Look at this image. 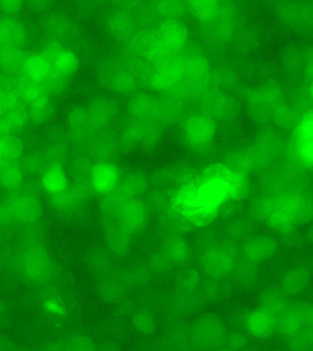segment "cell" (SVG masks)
Returning <instances> with one entry per match:
<instances>
[{
    "instance_id": "6da1fadb",
    "label": "cell",
    "mask_w": 313,
    "mask_h": 351,
    "mask_svg": "<svg viewBox=\"0 0 313 351\" xmlns=\"http://www.w3.org/2000/svg\"><path fill=\"white\" fill-rule=\"evenodd\" d=\"M188 40V29L180 19H164L153 30L150 45L143 59L150 65L172 59L187 48Z\"/></svg>"
},
{
    "instance_id": "7a4b0ae2",
    "label": "cell",
    "mask_w": 313,
    "mask_h": 351,
    "mask_svg": "<svg viewBox=\"0 0 313 351\" xmlns=\"http://www.w3.org/2000/svg\"><path fill=\"white\" fill-rule=\"evenodd\" d=\"M43 207L32 195L12 194L0 204V215L5 225H30L40 218Z\"/></svg>"
},
{
    "instance_id": "3957f363",
    "label": "cell",
    "mask_w": 313,
    "mask_h": 351,
    "mask_svg": "<svg viewBox=\"0 0 313 351\" xmlns=\"http://www.w3.org/2000/svg\"><path fill=\"white\" fill-rule=\"evenodd\" d=\"M185 79V67L181 55L158 64L150 65L145 75L148 86L161 95H166Z\"/></svg>"
},
{
    "instance_id": "277c9868",
    "label": "cell",
    "mask_w": 313,
    "mask_h": 351,
    "mask_svg": "<svg viewBox=\"0 0 313 351\" xmlns=\"http://www.w3.org/2000/svg\"><path fill=\"white\" fill-rule=\"evenodd\" d=\"M181 134L184 141L194 149H203L213 141L216 122L202 112H194L184 120Z\"/></svg>"
},
{
    "instance_id": "5b68a950",
    "label": "cell",
    "mask_w": 313,
    "mask_h": 351,
    "mask_svg": "<svg viewBox=\"0 0 313 351\" xmlns=\"http://www.w3.org/2000/svg\"><path fill=\"white\" fill-rule=\"evenodd\" d=\"M161 137V125L148 121L131 120L121 128V144L126 147H150Z\"/></svg>"
},
{
    "instance_id": "8992f818",
    "label": "cell",
    "mask_w": 313,
    "mask_h": 351,
    "mask_svg": "<svg viewBox=\"0 0 313 351\" xmlns=\"http://www.w3.org/2000/svg\"><path fill=\"white\" fill-rule=\"evenodd\" d=\"M44 58L49 63L52 73L59 74L68 79L76 73L78 59L73 51L63 46L59 41H51L43 49Z\"/></svg>"
},
{
    "instance_id": "52a82bcc",
    "label": "cell",
    "mask_w": 313,
    "mask_h": 351,
    "mask_svg": "<svg viewBox=\"0 0 313 351\" xmlns=\"http://www.w3.org/2000/svg\"><path fill=\"white\" fill-rule=\"evenodd\" d=\"M21 270L33 282L46 281L51 274V265L45 250L38 246L27 250L22 260Z\"/></svg>"
},
{
    "instance_id": "ba28073f",
    "label": "cell",
    "mask_w": 313,
    "mask_h": 351,
    "mask_svg": "<svg viewBox=\"0 0 313 351\" xmlns=\"http://www.w3.org/2000/svg\"><path fill=\"white\" fill-rule=\"evenodd\" d=\"M200 112L214 121L224 120L232 114L233 104L218 88H210L199 98Z\"/></svg>"
},
{
    "instance_id": "9c48e42d",
    "label": "cell",
    "mask_w": 313,
    "mask_h": 351,
    "mask_svg": "<svg viewBox=\"0 0 313 351\" xmlns=\"http://www.w3.org/2000/svg\"><path fill=\"white\" fill-rule=\"evenodd\" d=\"M119 169L111 162H99L90 175L91 188L101 195L114 191L121 181Z\"/></svg>"
},
{
    "instance_id": "30bf717a",
    "label": "cell",
    "mask_w": 313,
    "mask_h": 351,
    "mask_svg": "<svg viewBox=\"0 0 313 351\" xmlns=\"http://www.w3.org/2000/svg\"><path fill=\"white\" fill-rule=\"evenodd\" d=\"M235 263V254L227 246H216L208 250L203 255L205 270L213 276H220L229 273Z\"/></svg>"
},
{
    "instance_id": "8fae6325",
    "label": "cell",
    "mask_w": 313,
    "mask_h": 351,
    "mask_svg": "<svg viewBox=\"0 0 313 351\" xmlns=\"http://www.w3.org/2000/svg\"><path fill=\"white\" fill-rule=\"evenodd\" d=\"M86 114L93 133L106 130L117 115V107L107 99H97L87 107Z\"/></svg>"
},
{
    "instance_id": "7c38bea8",
    "label": "cell",
    "mask_w": 313,
    "mask_h": 351,
    "mask_svg": "<svg viewBox=\"0 0 313 351\" xmlns=\"http://www.w3.org/2000/svg\"><path fill=\"white\" fill-rule=\"evenodd\" d=\"M118 223L126 232H133L144 223L147 210L144 202L139 199L126 200L115 210Z\"/></svg>"
},
{
    "instance_id": "4fadbf2b",
    "label": "cell",
    "mask_w": 313,
    "mask_h": 351,
    "mask_svg": "<svg viewBox=\"0 0 313 351\" xmlns=\"http://www.w3.org/2000/svg\"><path fill=\"white\" fill-rule=\"evenodd\" d=\"M26 30L21 22L13 16H0V48L23 49Z\"/></svg>"
},
{
    "instance_id": "5bb4252c",
    "label": "cell",
    "mask_w": 313,
    "mask_h": 351,
    "mask_svg": "<svg viewBox=\"0 0 313 351\" xmlns=\"http://www.w3.org/2000/svg\"><path fill=\"white\" fill-rule=\"evenodd\" d=\"M277 317L265 307L254 310L246 319V328L253 337L264 339L271 336L277 328Z\"/></svg>"
},
{
    "instance_id": "9a60e30c",
    "label": "cell",
    "mask_w": 313,
    "mask_h": 351,
    "mask_svg": "<svg viewBox=\"0 0 313 351\" xmlns=\"http://www.w3.org/2000/svg\"><path fill=\"white\" fill-rule=\"evenodd\" d=\"M159 99V96L151 93L136 95L129 103V114L135 120L148 121L156 123Z\"/></svg>"
},
{
    "instance_id": "2e32d148",
    "label": "cell",
    "mask_w": 313,
    "mask_h": 351,
    "mask_svg": "<svg viewBox=\"0 0 313 351\" xmlns=\"http://www.w3.org/2000/svg\"><path fill=\"white\" fill-rule=\"evenodd\" d=\"M19 100L27 108L49 104V95L44 89L43 84L27 81L21 77L16 89Z\"/></svg>"
},
{
    "instance_id": "e0dca14e",
    "label": "cell",
    "mask_w": 313,
    "mask_h": 351,
    "mask_svg": "<svg viewBox=\"0 0 313 351\" xmlns=\"http://www.w3.org/2000/svg\"><path fill=\"white\" fill-rule=\"evenodd\" d=\"M88 152L99 162H110L117 152V145L106 131L93 134L86 145Z\"/></svg>"
},
{
    "instance_id": "ac0fdd59",
    "label": "cell",
    "mask_w": 313,
    "mask_h": 351,
    "mask_svg": "<svg viewBox=\"0 0 313 351\" xmlns=\"http://www.w3.org/2000/svg\"><path fill=\"white\" fill-rule=\"evenodd\" d=\"M194 337L200 347L216 348L224 339V329L218 321H202L195 328Z\"/></svg>"
},
{
    "instance_id": "d6986e66",
    "label": "cell",
    "mask_w": 313,
    "mask_h": 351,
    "mask_svg": "<svg viewBox=\"0 0 313 351\" xmlns=\"http://www.w3.org/2000/svg\"><path fill=\"white\" fill-rule=\"evenodd\" d=\"M49 63L43 54L27 55L21 69V76L27 81L43 84L51 73Z\"/></svg>"
},
{
    "instance_id": "ffe728a7",
    "label": "cell",
    "mask_w": 313,
    "mask_h": 351,
    "mask_svg": "<svg viewBox=\"0 0 313 351\" xmlns=\"http://www.w3.org/2000/svg\"><path fill=\"white\" fill-rule=\"evenodd\" d=\"M159 107L156 123L159 125H172L180 120L184 112L183 101L170 96H159Z\"/></svg>"
},
{
    "instance_id": "44dd1931",
    "label": "cell",
    "mask_w": 313,
    "mask_h": 351,
    "mask_svg": "<svg viewBox=\"0 0 313 351\" xmlns=\"http://www.w3.org/2000/svg\"><path fill=\"white\" fill-rule=\"evenodd\" d=\"M44 191L54 196L68 188V180L65 170L60 164L49 165L41 177Z\"/></svg>"
},
{
    "instance_id": "7402d4cb",
    "label": "cell",
    "mask_w": 313,
    "mask_h": 351,
    "mask_svg": "<svg viewBox=\"0 0 313 351\" xmlns=\"http://www.w3.org/2000/svg\"><path fill=\"white\" fill-rule=\"evenodd\" d=\"M305 326L303 308L290 307L277 319V328L286 337L295 336Z\"/></svg>"
},
{
    "instance_id": "603a6c76",
    "label": "cell",
    "mask_w": 313,
    "mask_h": 351,
    "mask_svg": "<svg viewBox=\"0 0 313 351\" xmlns=\"http://www.w3.org/2000/svg\"><path fill=\"white\" fill-rule=\"evenodd\" d=\"M111 85L115 92L123 95L136 93L140 86V76L128 68L117 71L112 77Z\"/></svg>"
},
{
    "instance_id": "cb8c5ba5",
    "label": "cell",
    "mask_w": 313,
    "mask_h": 351,
    "mask_svg": "<svg viewBox=\"0 0 313 351\" xmlns=\"http://www.w3.org/2000/svg\"><path fill=\"white\" fill-rule=\"evenodd\" d=\"M24 49L0 48V70L8 74H21L22 66L27 59Z\"/></svg>"
},
{
    "instance_id": "d4e9b609",
    "label": "cell",
    "mask_w": 313,
    "mask_h": 351,
    "mask_svg": "<svg viewBox=\"0 0 313 351\" xmlns=\"http://www.w3.org/2000/svg\"><path fill=\"white\" fill-rule=\"evenodd\" d=\"M186 5L192 18L206 24L213 21L222 8V3L218 1H191Z\"/></svg>"
},
{
    "instance_id": "484cf974",
    "label": "cell",
    "mask_w": 313,
    "mask_h": 351,
    "mask_svg": "<svg viewBox=\"0 0 313 351\" xmlns=\"http://www.w3.org/2000/svg\"><path fill=\"white\" fill-rule=\"evenodd\" d=\"M24 171L21 163H5L0 169V185L10 192L19 191L23 185Z\"/></svg>"
},
{
    "instance_id": "4316f807",
    "label": "cell",
    "mask_w": 313,
    "mask_h": 351,
    "mask_svg": "<svg viewBox=\"0 0 313 351\" xmlns=\"http://www.w3.org/2000/svg\"><path fill=\"white\" fill-rule=\"evenodd\" d=\"M277 251V243L272 239L262 238L247 244L244 254L252 262H261L273 256Z\"/></svg>"
},
{
    "instance_id": "83f0119b",
    "label": "cell",
    "mask_w": 313,
    "mask_h": 351,
    "mask_svg": "<svg viewBox=\"0 0 313 351\" xmlns=\"http://www.w3.org/2000/svg\"><path fill=\"white\" fill-rule=\"evenodd\" d=\"M109 27L113 34L126 40L135 32V21L126 11H117L109 19Z\"/></svg>"
},
{
    "instance_id": "f1b7e54d",
    "label": "cell",
    "mask_w": 313,
    "mask_h": 351,
    "mask_svg": "<svg viewBox=\"0 0 313 351\" xmlns=\"http://www.w3.org/2000/svg\"><path fill=\"white\" fill-rule=\"evenodd\" d=\"M153 30H135L126 38V49L134 57L143 58L150 45Z\"/></svg>"
},
{
    "instance_id": "f546056e",
    "label": "cell",
    "mask_w": 313,
    "mask_h": 351,
    "mask_svg": "<svg viewBox=\"0 0 313 351\" xmlns=\"http://www.w3.org/2000/svg\"><path fill=\"white\" fill-rule=\"evenodd\" d=\"M210 23L211 33H213L214 37L219 38V40H224L232 34L233 29V14L230 10H225L222 7L219 15Z\"/></svg>"
},
{
    "instance_id": "4dcf8cb0",
    "label": "cell",
    "mask_w": 313,
    "mask_h": 351,
    "mask_svg": "<svg viewBox=\"0 0 313 351\" xmlns=\"http://www.w3.org/2000/svg\"><path fill=\"white\" fill-rule=\"evenodd\" d=\"M153 10L164 19H180L181 16L188 12L186 3L181 1L156 2Z\"/></svg>"
},
{
    "instance_id": "1f68e13d",
    "label": "cell",
    "mask_w": 313,
    "mask_h": 351,
    "mask_svg": "<svg viewBox=\"0 0 313 351\" xmlns=\"http://www.w3.org/2000/svg\"><path fill=\"white\" fill-rule=\"evenodd\" d=\"M5 163H19L24 152V143L21 138L11 134L3 136Z\"/></svg>"
},
{
    "instance_id": "d6a6232c",
    "label": "cell",
    "mask_w": 313,
    "mask_h": 351,
    "mask_svg": "<svg viewBox=\"0 0 313 351\" xmlns=\"http://www.w3.org/2000/svg\"><path fill=\"white\" fill-rule=\"evenodd\" d=\"M4 115L13 132L23 128L30 121L29 108L22 103L5 112Z\"/></svg>"
},
{
    "instance_id": "836d02e7",
    "label": "cell",
    "mask_w": 313,
    "mask_h": 351,
    "mask_svg": "<svg viewBox=\"0 0 313 351\" xmlns=\"http://www.w3.org/2000/svg\"><path fill=\"white\" fill-rule=\"evenodd\" d=\"M294 134L295 139L313 137V108L306 110L299 117Z\"/></svg>"
},
{
    "instance_id": "e575fe53",
    "label": "cell",
    "mask_w": 313,
    "mask_h": 351,
    "mask_svg": "<svg viewBox=\"0 0 313 351\" xmlns=\"http://www.w3.org/2000/svg\"><path fill=\"white\" fill-rule=\"evenodd\" d=\"M295 147L302 163L313 167V137L295 139Z\"/></svg>"
},
{
    "instance_id": "d590c367",
    "label": "cell",
    "mask_w": 313,
    "mask_h": 351,
    "mask_svg": "<svg viewBox=\"0 0 313 351\" xmlns=\"http://www.w3.org/2000/svg\"><path fill=\"white\" fill-rule=\"evenodd\" d=\"M49 161L48 156L45 155H35L30 156L24 163L21 165L24 173L30 174H38L40 172L45 171L46 163Z\"/></svg>"
},
{
    "instance_id": "8d00e7d4",
    "label": "cell",
    "mask_w": 313,
    "mask_h": 351,
    "mask_svg": "<svg viewBox=\"0 0 313 351\" xmlns=\"http://www.w3.org/2000/svg\"><path fill=\"white\" fill-rule=\"evenodd\" d=\"M66 82H67V78L51 71L49 75L43 82V85L49 95H54L65 90Z\"/></svg>"
},
{
    "instance_id": "74e56055",
    "label": "cell",
    "mask_w": 313,
    "mask_h": 351,
    "mask_svg": "<svg viewBox=\"0 0 313 351\" xmlns=\"http://www.w3.org/2000/svg\"><path fill=\"white\" fill-rule=\"evenodd\" d=\"M21 103L16 92L0 88V114H5Z\"/></svg>"
},
{
    "instance_id": "f35d334b",
    "label": "cell",
    "mask_w": 313,
    "mask_h": 351,
    "mask_svg": "<svg viewBox=\"0 0 313 351\" xmlns=\"http://www.w3.org/2000/svg\"><path fill=\"white\" fill-rule=\"evenodd\" d=\"M66 351H97V350L89 337L77 336L69 341Z\"/></svg>"
},
{
    "instance_id": "ab89813d",
    "label": "cell",
    "mask_w": 313,
    "mask_h": 351,
    "mask_svg": "<svg viewBox=\"0 0 313 351\" xmlns=\"http://www.w3.org/2000/svg\"><path fill=\"white\" fill-rule=\"evenodd\" d=\"M93 166L91 163L90 158L86 156H79L73 161V170L74 174L78 177V180H86L85 177L91 175Z\"/></svg>"
},
{
    "instance_id": "60d3db41",
    "label": "cell",
    "mask_w": 313,
    "mask_h": 351,
    "mask_svg": "<svg viewBox=\"0 0 313 351\" xmlns=\"http://www.w3.org/2000/svg\"><path fill=\"white\" fill-rule=\"evenodd\" d=\"M51 108L49 104L44 106L29 108L30 121L32 123H40L46 121L51 115Z\"/></svg>"
},
{
    "instance_id": "b9f144b4",
    "label": "cell",
    "mask_w": 313,
    "mask_h": 351,
    "mask_svg": "<svg viewBox=\"0 0 313 351\" xmlns=\"http://www.w3.org/2000/svg\"><path fill=\"white\" fill-rule=\"evenodd\" d=\"M169 250L170 256L172 259L180 261L185 258L187 254H188V248H187L186 243L184 241L180 240V239H176L172 240V243H170V246L167 247Z\"/></svg>"
},
{
    "instance_id": "7bdbcfd3",
    "label": "cell",
    "mask_w": 313,
    "mask_h": 351,
    "mask_svg": "<svg viewBox=\"0 0 313 351\" xmlns=\"http://www.w3.org/2000/svg\"><path fill=\"white\" fill-rule=\"evenodd\" d=\"M264 307H265L266 309H268L269 312H271L272 314L276 315L277 318H279L280 315L286 311V309L288 308L287 304H286L284 301L281 300V299L279 298H271Z\"/></svg>"
},
{
    "instance_id": "ee69618b",
    "label": "cell",
    "mask_w": 313,
    "mask_h": 351,
    "mask_svg": "<svg viewBox=\"0 0 313 351\" xmlns=\"http://www.w3.org/2000/svg\"><path fill=\"white\" fill-rule=\"evenodd\" d=\"M44 308L49 314L54 315H62L65 313V306L57 299L49 298L44 303Z\"/></svg>"
},
{
    "instance_id": "f6af8a7d",
    "label": "cell",
    "mask_w": 313,
    "mask_h": 351,
    "mask_svg": "<svg viewBox=\"0 0 313 351\" xmlns=\"http://www.w3.org/2000/svg\"><path fill=\"white\" fill-rule=\"evenodd\" d=\"M48 29L51 32V34L55 36V38H60V36L65 35L66 32H67V27H66L65 22L58 19H55L51 22H49Z\"/></svg>"
},
{
    "instance_id": "bcb514c9",
    "label": "cell",
    "mask_w": 313,
    "mask_h": 351,
    "mask_svg": "<svg viewBox=\"0 0 313 351\" xmlns=\"http://www.w3.org/2000/svg\"><path fill=\"white\" fill-rule=\"evenodd\" d=\"M22 8V2L15 1V0H5L0 1V10L7 15H12Z\"/></svg>"
},
{
    "instance_id": "7dc6e473",
    "label": "cell",
    "mask_w": 313,
    "mask_h": 351,
    "mask_svg": "<svg viewBox=\"0 0 313 351\" xmlns=\"http://www.w3.org/2000/svg\"><path fill=\"white\" fill-rule=\"evenodd\" d=\"M12 133L13 130L11 129L10 125H8L5 115L0 114V136H8V134H11Z\"/></svg>"
},
{
    "instance_id": "c3c4849f",
    "label": "cell",
    "mask_w": 313,
    "mask_h": 351,
    "mask_svg": "<svg viewBox=\"0 0 313 351\" xmlns=\"http://www.w3.org/2000/svg\"><path fill=\"white\" fill-rule=\"evenodd\" d=\"M305 326L313 328V306L303 308Z\"/></svg>"
},
{
    "instance_id": "681fc988",
    "label": "cell",
    "mask_w": 313,
    "mask_h": 351,
    "mask_svg": "<svg viewBox=\"0 0 313 351\" xmlns=\"http://www.w3.org/2000/svg\"><path fill=\"white\" fill-rule=\"evenodd\" d=\"M5 164L4 145H3V136H0V169Z\"/></svg>"
},
{
    "instance_id": "f907efd6",
    "label": "cell",
    "mask_w": 313,
    "mask_h": 351,
    "mask_svg": "<svg viewBox=\"0 0 313 351\" xmlns=\"http://www.w3.org/2000/svg\"><path fill=\"white\" fill-rule=\"evenodd\" d=\"M309 95L310 99H312V101H313V80L312 82H310V86H309Z\"/></svg>"
}]
</instances>
